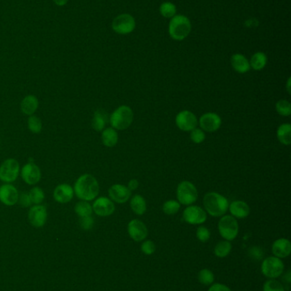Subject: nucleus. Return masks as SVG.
<instances>
[{"label":"nucleus","mask_w":291,"mask_h":291,"mask_svg":"<svg viewBox=\"0 0 291 291\" xmlns=\"http://www.w3.org/2000/svg\"><path fill=\"white\" fill-rule=\"evenodd\" d=\"M132 192L122 184H115L108 189V196L113 202L125 204L130 199Z\"/></svg>","instance_id":"obj_16"},{"label":"nucleus","mask_w":291,"mask_h":291,"mask_svg":"<svg viewBox=\"0 0 291 291\" xmlns=\"http://www.w3.org/2000/svg\"><path fill=\"white\" fill-rule=\"evenodd\" d=\"M28 220L34 227H43L47 221V209L46 206L35 205L28 211Z\"/></svg>","instance_id":"obj_15"},{"label":"nucleus","mask_w":291,"mask_h":291,"mask_svg":"<svg viewBox=\"0 0 291 291\" xmlns=\"http://www.w3.org/2000/svg\"><path fill=\"white\" fill-rule=\"evenodd\" d=\"M133 110L130 107L123 105L116 108L111 115L109 117V123L111 125L112 128L117 130H124L130 127L133 124Z\"/></svg>","instance_id":"obj_4"},{"label":"nucleus","mask_w":291,"mask_h":291,"mask_svg":"<svg viewBox=\"0 0 291 291\" xmlns=\"http://www.w3.org/2000/svg\"><path fill=\"white\" fill-rule=\"evenodd\" d=\"M130 206L134 214L143 215L147 210V204L144 197L136 194L131 199Z\"/></svg>","instance_id":"obj_25"},{"label":"nucleus","mask_w":291,"mask_h":291,"mask_svg":"<svg viewBox=\"0 0 291 291\" xmlns=\"http://www.w3.org/2000/svg\"><path fill=\"white\" fill-rule=\"evenodd\" d=\"M136 22L133 15L121 14L116 16L112 22V29L121 35L129 34L135 29Z\"/></svg>","instance_id":"obj_8"},{"label":"nucleus","mask_w":291,"mask_h":291,"mask_svg":"<svg viewBox=\"0 0 291 291\" xmlns=\"http://www.w3.org/2000/svg\"><path fill=\"white\" fill-rule=\"evenodd\" d=\"M291 78H289L288 81H287V85H286V89H287V91H288V93L290 94V95L291 94Z\"/></svg>","instance_id":"obj_46"},{"label":"nucleus","mask_w":291,"mask_h":291,"mask_svg":"<svg viewBox=\"0 0 291 291\" xmlns=\"http://www.w3.org/2000/svg\"><path fill=\"white\" fill-rule=\"evenodd\" d=\"M28 126L29 130L34 134H39L42 130V122L39 117L31 115L28 120Z\"/></svg>","instance_id":"obj_36"},{"label":"nucleus","mask_w":291,"mask_h":291,"mask_svg":"<svg viewBox=\"0 0 291 291\" xmlns=\"http://www.w3.org/2000/svg\"><path fill=\"white\" fill-rule=\"evenodd\" d=\"M57 6H64L68 3V0H53Z\"/></svg>","instance_id":"obj_45"},{"label":"nucleus","mask_w":291,"mask_h":291,"mask_svg":"<svg viewBox=\"0 0 291 291\" xmlns=\"http://www.w3.org/2000/svg\"><path fill=\"white\" fill-rule=\"evenodd\" d=\"M207 213L200 206H189L183 212V220L191 225H201L207 221Z\"/></svg>","instance_id":"obj_11"},{"label":"nucleus","mask_w":291,"mask_h":291,"mask_svg":"<svg viewBox=\"0 0 291 291\" xmlns=\"http://www.w3.org/2000/svg\"><path fill=\"white\" fill-rule=\"evenodd\" d=\"M190 132H191V140L195 144H200L205 141L206 135H205V132L201 128L200 129L195 128Z\"/></svg>","instance_id":"obj_38"},{"label":"nucleus","mask_w":291,"mask_h":291,"mask_svg":"<svg viewBox=\"0 0 291 291\" xmlns=\"http://www.w3.org/2000/svg\"><path fill=\"white\" fill-rule=\"evenodd\" d=\"M141 250L143 253L147 255H151L155 251V243L151 240H146L145 242L141 245Z\"/></svg>","instance_id":"obj_40"},{"label":"nucleus","mask_w":291,"mask_h":291,"mask_svg":"<svg viewBox=\"0 0 291 291\" xmlns=\"http://www.w3.org/2000/svg\"><path fill=\"white\" fill-rule=\"evenodd\" d=\"M19 205L23 207V208H28L30 207L32 205L31 199L30 197L28 195V193L26 192H22V193H19L18 201Z\"/></svg>","instance_id":"obj_41"},{"label":"nucleus","mask_w":291,"mask_h":291,"mask_svg":"<svg viewBox=\"0 0 291 291\" xmlns=\"http://www.w3.org/2000/svg\"><path fill=\"white\" fill-rule=\"evenodd\" d=\"M20 173L19 163L14 159H9L0 166V180L10 183L16 181Z\"/></svg>","instance_id":"obj_9"},{"label":"nucleus","mask_w":291,"mask_h":291,"mask_svg":"<svg viewBox=\"0 0 291 291\" xmlns=\"http://www.w3.org/2000/svg\"><path fill=\"white\" fill-rule=\"evenodd\" d=\"M140 186V182L138 180L136 179H132L129 182H128V185H127V187H128V189L132 192V191L136 190L137 188L139 187Z\"/></svg>","instance_id":"obj_44"},{"label":"nucleus","mask_w":291,"mask_h":291,"mask_svg":"<svg viewBox=\"0 0 291 291\" xmlns=\"http://www.w3.org/2000/svg\"><path fill=\"white\" fill-rule=\"evenodd\" d=\"M74 188L68 184H60L55 188L53 193V198L56 202L60 204H67L70 202L74 198Z\"/></svg>","instance_id":"obj_19"},{"label":"nucleus","mask_w":291,"mask_h":291,"mask_svg":"<svg viewBox=\"0 0 291 291\" xmlns=\"http://www.w3.org/2000/svg\"><path fill=\"white\" fill-rule=\"evenodd\" d=\"M180 206L181 205L178 201L174 200V199H171V200H168V201L163 204L162 210L166 214L173 215V214H177L178 212L180 211Z\"/></svg>","instance_id":"obj_33"},{"label":"nucleus","mask_w":291,"mask_h":291,"mask_svg":"<svg viewBox=\"0 0 291 291\" xmlns=\"http://www.w3.org/2000/svg\"><path fill=\"white\" fill-rule=\"evenodd\" d=\"M260 270L262 274L267 279H276L285 272V264L282 259L276 256H269L264 259Z\"/></svg>","instance_id":"obj_7"},{"label":"nucleus","mask_w":291,"mask_h":291,"mask_svg":"<svg viewBox=\"0 0 291 291\" xmlns=\"http://www.w3.org/2000/svg\"><path fill=\"white\" fill-rule=\"evenodd\" d=\"M75 211L80 217L89 216L93 214V206L87 201H80L75 206Z\"/></svg>","instance_id":"obj_30"},{"label":"nucleus","mask_w":291,"mask_h":291,"mask_svg":"<svg viewBox=\"0 0 291 291\" xmlns=\"http://www.w3.org/2000/svg\"><path fill=\"white\" fill-rule=\"evenodd\" d=\"M277 137L280 143L289 146L291 143V125L289 123H285L279 126L277 130Z\"/></svg>","instance_id":"obj_27"},{"label":"nucleus","mask_w":291,"mask_h":291,"mask_svg":"<svg viewBox=\"0 0 291 291\" xmlns=\"http://www.w3.org/2000/svg\"><path fill=\"white\" fill-rule=\"evenodd\" d=\"M176 6L171 2H165L160 6V13L165 18H173L176 15Z\"/></svg>","instance_id":"obj_32"},{"label":"nucleus","mask_w":291,"mask_h":291,"mask_svg":"<svg viewBox=\"0 0 291 291\" xmlns=\"http://www.w3.org/2000/svg\"><path fill=\"white\" fill-rule=\"evenodd\" d=\"M108 114L102 109H97L93 114L92 126L96 131H102L108 123Z\"/></svg>","instance_id":"obj_24"},{"label":"nucleus","mask_w":291,"mask_h":291,"mask_svg":"<svg viewBox=\"0 0 291 291\" xmlns=\"http://www.w3.org/2000/svg\"><path fill=\"white\" fill-rule=\"evenodd\" d=\"M231 215L236 219H243L248 217L250 214V208L247 203L242 200H235L229 204V208Z\"/></svg>","instance_id":"obj_21"},{"label":"nucleus","mask_w":291,"mask_h":291,"mask_svg":"<svg viewBox=\"0 0 291 291\" xmlns=\"http://www.w3.org/2000/svg\"><path fill=\"white\" fill-rule=\"evenodd\" d=\"M28 195L30 197L32 204L34 205H41L45 199V193L41 187H33L31 190L29 191Z\"/></svg>","instance_id":"obj_35"},{"label":"nucleus","mask_w":291,"mask_h":291,"mask_svg":"<svg viewBox=\"0 0 291 291\" xmlns=\"http://www.w3.org/2000/svg\"><path fill=\"white\" fill-rule=\"evenodd\" d=\"M74 192L79 199L90 202L98 195L99 184L93 175L85 174L75 181Z\"/></svg>","instance_id":"obj_1"},{"label":"nucleus","mask_w":291,"mask_h":291,"mask_svg":"<svg viewBox=\"0 0 291 291\" xmlns=\"http://www.w3.org/2000/svg\"><path fill=\"white\" fill-rule=\"evenodd\" d=\"M232 249H233V246L230 241H227V240L220 241L214 247V254L216 255L217 257H226L232 251Z\"/></svg>","instance_id":"obj_29"},{"label":"nucleus","mask_w":291,"mask_h":291,"mask_svg":"<svg viewBox=\"0 0 291 291\" xmlns=\"http://www.w3.org/2000/svg\"><path fill=\"white\" fill-rule=\"evenodd\" d=\"M199 125L204 132L214 133L220 129L222 120L218 114L214 113H207L201 115L199 119Z\"/></svg>","instance_id":"obj_13"},{"label":"nucleus","mask_w":291,"mask_h":291,"mask_svg":"<svg viewBox=\"0 0 291 291\" xmlns=\"http://www.w3.org/2000/svg\"><path fill=\"white\" fill-rule=\"evenodd\" d=\"M119 140L118 133L114 128H107L102 132V144L107 147H114L116 146Z\"/></svg>","instance_id":"obj_26"},{"label":"nucleus","mask_w":291,"mask_h":291,"mask_svg":"<svg viewBox=\"0 0 291 291\" xmlns=\"http://www.w3.org/2000/svg\"><path fill=\"white\" fill-rule=\"evenodd\" d=\"M276 112L284 117H289L291 114V102L286 100H280L275 105Z\"/></svg>","instance_id":"obj_34"},{"label":"nucleus","mask_w":291,"mask_h":291,"mask_svg":"<svg viewBox=\"0 0 291 291\" xmlns=\"http://www.w3.org/2000/svg\"><path fill=\"white\" fill-rule=\"evenodd\" d=\"M218 229L220 236L231 242L239 235V222L232 215H223L219 221Z\"/></svg>","instance_id":"obj_6"},{"label":"nucleus","mask_w":291,"mask_h":291,"mask_svg":"<svg viewBox=\"0 0 291 291\" xmlns=\"http://www.w3.org/2000/svg\"><path fill=\"white\" fill-rule=\"evenodd\" d=\"M208 291H233L231 289L228 287V286H226V285H222V284H219V283H216V284H213V285H211L210 287L208 289Z\"/></svg>","instance_id":"obj_43"},{"label":"nucleus","mask_w":291,"mask_h":291,"mask_svg":"<svg viewBox=\"0 0 291 291\" xmlns=\"http://www.w3.org/2000/svg\"><path fill=\"white\" fill-rule=\"evenodd\" d=\"M272 251L274 256L279 259L288 257L291 253V241L285 238L277 239L273 244Z\"/></svg>","instance_id":"obj_20"},{"label":"nucleus","mask_w":291,"mask_h":291,"mask_svg":"<svg viewBox=\"0 0 291 291\" xmlns=\"http://www.w3.org/2000/svg\"><path fill=\"white\" fill-rule=\"evenodd\" d=\"M178 202L183 206H192L198 199V192L191 181H181L177 187Z\"/></svg>","instance_id":"obj_5"},{"label":"nucleus","mask_w":291,"mask_h":291,"mask_svg":"<svg viewBox=\"0 0 291 291\" xmlns=\"http://www.w3.org/2000/svg\"><path fill=\"white\" fill-rule=\"evenodd\" d=\"M263 291H285V286L276 279H269L263 285Z\"/></svg>","instance_id":"obj_37"},{"label":"nucleus","mask_w":291,"mask_h":291,"mask_svg":"<svg viewBox=\"0 0 291 291\" xmlns=\"http://www.w3.org/2000/svg\"><path fill=\"white\" fill-rule=\"evenodd\" d=\"M192 23L189 19L182 15H174L169 22L168 32L173 40L181 41L189 36Z\"/></svg>","instance_id":"obj_3"},{"label":"nucleus","mask_w":291,"mask_h":291,"mask_svg":"<svg viewBox=\"0 0 291 291\" xmlns=\"http://www.w3.org/2000/svg\"><path fill=\"white\" fill-rule=\"evenodd\" d=\"M80 224L84 230H90L93 228V225H94V220L92 217V215L84 216L80 219Z\"/></svg>","instance_id":"obj_42"},{"label":"nucleus","mask_w":291,"mask_h":291,"mask_svg":"<svg viewBox=\"0 0 291 291\" xmlns=\"http://www.w3.org/2000/svg\"><path fill=\"white\" fill-rule=\"evenodd\" d=\"M177 127L182 131H192L198 124V120L195 114L188 110H183L177 114L175 118Z\"/></svg>","instance_id":"obj_10"},{"label":"nucleus","mask_w":291,"mask_h":291,"mask_svg":"<svg viewBox=\"0 0 291 291\" xmlns=\"http://www.w3.org/2000/svg\"><path fill=\"white\" fill-rule=\"evenodd\" d=\"M203 206L207 214L213 217H221L228 211L229 201L220 193L211 192L206 193L203 198Z\"/></svg>","instance_id":"obj_2"},{"label":"nucleus","mask_w":291,"mask_h":291,"mask_svg":"<svg viewBox=\"0 0 291 291\" xmlns=\"http://www.w3.org/2000/svg\"><path fill=\"white\" fill-rule=\"evenodd\" d=\"M266 64H267V56L263 52L254 53L249 61L250 68L255 71L262 70L266 67Z\"/></svg>","instance_id":"obj_28"},{"label":"nucleus","mask_w":291,"mask_h":291,"mask_svg":"<svg viewBox=\"0 0 291 291\" xmlns=\"http://www.w3.org/2000/svg\"><path fill=\"white\" fill-rule=\"evenodd\" d=\"M233 69L239 74H246L250 70V65L248 59L242 54H234L231 58Z\"/></svg>","instance_id":"obj_22"},{"label":"nucleus","mask_w":291,"mask_h":291,"mask_svg":"<svg viewBox=\"0 0 291 291\" xmlns=\"http://www.w3.org/2000/svg\"><path fill=\"white\" fill-rule=\"evenodd\" d=\"M39 107V100L35 95H28L21 102V110L28 116L34 115Z\"/></svg>","instance_id":"obj_23"},{"label":"nucleus","mask_w":291,"mask_h":291,"mask_svg":"<svg viewBox=\"0 0 291 291\" xmlns=\"http://www.w3.org/2000/svg\"><path fill=\"white\" fill-rule=\"evenodd\" d=\"M93 210L95 212V214L102 217L109 216L115 212V204L108 198L100 197L93 203Z\"/></svg>","instance_id":"obj_14"},{"label":"nucleus","mask_w":291,"mask_h":291,"mask_svg":"<svg viewBox=\"0 0 291 291\" xmlns=\"http://www.w3.org/2000/svg\"><path fill=\"white\" fill-rule=\"evenodd\" d=\"M198 280L201 285L209 286L214 284V274L211 270L207 268L201 269L198 273Z\"/></svg>","instance_id":"obj_31"},{"label":"nucleus","mask_w":291,"mask_h":291,"mask_svg":"<svg viewBox=\"0 0 291 291\" xmlns=\"http://www.w3.org/2000/svg\"><path fill=\"white\" fill-rule=\"evenodd\" d=\"M22 178L23 181L28 185H35L41 179V168L34 163L29 162L26 164L22 168Z\"/></svg>","instance_id":"obj_17"},{"label":"nucleus","mask_w":291,"mask_h":291,"mask_svg":"<svg viewBox=\"0 0 291 291\" xmlns=\"http://www.w3.org/2000/svg\"><path fill=\"white\" fill-rule=\"evenodd\" d=\"M19 193L13 185L6 183L0 187V202L4 206H12L18 201Z\"/></svg>","instance_id":"obj_18"},{"label":"nucleus","mask_w":291,"mask_h":291,"mask_svg":"<svg viewBox=\"0 0 291 291\" xmlns=\"http://www.w3.org/2000/svg\"><path fill=\"white\" fill-rule=\"evenodd\" d=\"M127 232L131 239L135 242H141L148 236V228L146 224L139 219H133L127 225Z\"/></svg>","instance_id":"obj_12"},{"label":"nucleus","mask_w":291,"mask_h":291,"mask_svg":"<svg viewBox=\"0 0 291 291\" xmlns=\"http://www.w3.org/2000/svg\"><path fill=\"white\" fill-rule=\"evenodd\" d=\"M210 231L207 227L200 226L196 230V238H197L199 241L202 243L208 242L209 239H210Z\"/></svg>","instance_id":"obj_39"}]
</instances>
